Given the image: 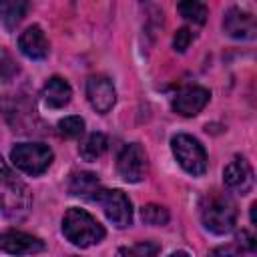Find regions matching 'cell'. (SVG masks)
Listing matches in <instances>:
<instances>
[{
	"label": "cell",
	"mask_w": 257,
	"mask_h": 257,
	"mask_svg": "<svg viewBox=\"0 0 257 257\" xmlns=\"http://www.w3.org/2000/svg\"><path fill=\"white\" fill-rule=\"evenodd\" d=\"M56 131H58V135L64 137V139H76V137H80V135L84 133V120H82L80 116H76V114L64 116L62 120H58Z\"/></svg>",
	"instance_id": "cell-20"
},
{
	"label": "cell",
	"mask_w": 257,
	"mask_h": 257,
	"mask_svg": "<svg viewBox=\"0 0 257 257\" xmlns=\"http://www.w3.org/2000/svg\"><path fill=\"white\" fill-rule=\"evenodd\" d=\"M32 209V193L0 157V211L8 221L20 223Z\"/></svg>",
	"instance_id": "cell-1"
},
{
	"label": "cell",
	"mask_w": 257,
	"mask_h": 257,
	"mask_svg": "<svg viewBox=\"0 0 257 257\" xmlns=\"http://www.w3.org/2000/svg\"><path fill=\"white\" fill-rule=\"evenodd\" d=\"M96 205L102 207L106 219L116 229H126L133 223V205L131 199L120 189H98L92 199Z\"/></svg>",
	"instance_id": "cell-6"
},
{
	"label": "cell",
	"mask_w": 257,
	"mask_h": 257,
	"mask_svg": "<svg viewBox=\"0 0 257 257\" xmlns=\"http://www.w3.org/2000/svg\"><path fill=\"white\" fill-rule=\"evenodd\" d=\"M86 98L96 112L100 114L110 112L116 102V90L112 80L104 74H92L86 80Z\"/></svg>",
	"instance_id": "cell-9"
},
{
	"label": "cell",
	"mask_w": 257,
	"mask_h": 257,
	"mask_svg": "<svg viewBox=\"0 0 257 257\" xmlns=\"http://www.w3.org/2000/svg\"><path fill=\"white\" fill-rule=\"evenodd\" d=\"M28 4L20 2V0H8V2H0V18L4 22V26L8 30H12L26 14Z\"/></svg>",
	"instance_id": "cell-17"
},
{
	"label": "cell",
	"mask_w": 257,
	"mask_h": 257,
	"mask_svg": "<svg viewBox=\"0 0 257 257\" xmlns=\"http://www.w3.org/2000/svg\"><path fill=\"white\" fill-rule=\"evenodd\" d=\"M118 175L126 183H141L149 175V159L141 143H128L120 149L116 157Z\"/></svg>",
	"instance_id": "cell-7"
},
{
	"label": "cell",
	"mask_w": 257,
	"mask_h": 257,
	"mask_svg": "<svg viewBox=\"0 0 257 257\" xmlns=\"http://www.w3.org/2000/svg\"><path fill=\"white\" fill-rule=\"evenodd\" d=\"M193 40H195L193 30H191L189 26H183V28H179V30L175 32V36H173V48H175L177 52H185V50L191 46Z\"/></svg>",
	"instance_id": "cell-23"
},
{
	"label": "cell",
	"mask_w": 257,
	"mask_h": 257,
	"mask_svg": "<svg viewBox=\"0 0 257 257\" xmlns=\"http://www.w3.org/2000/svg\"><path fill=\"white\" fill-rule=\"evenodd\" d=\"M52 159H54V153L44 143H18L10 151L12 165L30 177H38L44 171H48V167L52 165Z\"/></svg>",
	"instance_id": "cell-5"
},
{
	"label": "cell",
	"mask_w": 257,
	"mask_h": 257,
	"mask_svg": "<svg viewBox=\"0 0 257 257\" xmlns=\"http://www.w3.org/2000/svg\"><path fill=\"white\" fill-rule=\"evenodd\" d=\"M169 257H191L189 253H185V251H175V253H171Z\"/></svg>",
	"instance_id": "cell-24"
},
{
	"label": "cell",
	"mask_w": 257,
	"mask_h": 257,
	"mask_svg": "<svg viewBox=\"0 0 257 257\" xmlns=\"http://www.w3.org/2000/svg\"><path fill=\"white\" fill-rule=\"evenodd\" d=\"M159 253V245L153 241H143L135 247H122L118 249L116 257H157Z\"/></svg>",
	"instance_id": "cell-21"
},
{
	"label": "cell",
	"mask_w": 257,
	"mask_h": 257,
	"mask_svg": "<svg viewBox=\"0 0 257 257\" xmlns=\"http://www.w3.org/2000/svg\"><path fill=\"white\" fill-rule=\"evenodd\" d=\"M201 223L215 235H227L237 225V205L227 193L211 191L201 201Z\"/></svg>",
	"instance_id": "cell-2"
},
{
	"label": "cell",
	"mask_w": 257,
	"mask_h": 257,
	"mask_svg": "<svg viewBox=\"0 0 257 257\" xmlns=\"http://www.w3.org/2000/svg\"><path fill=\"white\" fill-rule=\"evenodd\" d=\"M177 10H179V14L185 18V20H189V22H193V24H205V20H207V16H209V8L203 4V2H195V0H189V2H179L177 4Z\"/></svg>",
	"instance_id": "cell-18"
},
{
	"label": "cell",
	"mask_w": 257,
	"mask_h": 257,
	"mask_svg": "<svg viewBox=\"0 0 257 257\" xmlns=\"http://www.w3.org/2000/svg\"><path fill=\"white\" fill-rule=\"evenodd\" d=\"M171 151L185 173H189L193 177L205 175L209 159H207V151L199 143V139H195L193 135H187V133H177L171 139Z\"/></svg>",
	"instance_id": "cell-4"
},
{
	"label": "cell",
	"mask_w": 257,
	"mask_h": 257,
	"mask_svg": "<svg viewBox=\"0 0 257 257\" xmlns=\"http://www.w3.org/2000/svg\"><path fill=\"white\" fill-rule=\"evenodd\" d=\"M255 253H249V251H243L237 243L235 245H221V247H215L209 251L207 257H253Z\"/></svg>",
	"instance_id": "cell-22"
},
{
	"label": "cell",
	"mask_w": 257,
	"mask_h": 257,
	"mask_svg": "<svg viewBox=\"0 0 257 257\" xmlns=\"http://www.w3.org/2000/svg\"><path fill=\"white\" fill-rule=\"evenodd\" d=\"M223 181H225V187L229 191L239 193V195H247L255 187L253 167L249 165V161L245 157H235L223 169Z\"/></svg>",
	"instance_id": "cell-10"
},
{
	"label": "cell",
	"mask_w": 257,
	"mask_h": 257,
	"mask_svg": "<svg viewBox=\"0 0 257 257\" xmlns=\"http://www.w3.org/2000/svg\"><path fill=\"white\" fill-rule=\"evenodd\" d=\"M44 251V241L16 229H8L0 233V253L12 255V257H22V255H36Z\"/></svg>",
	"instance_id": "cell-8"
},
{
	"label": "cell",
	"mask_w": 257,
	"mask_h": 257,
	"mask_svg": "<svg viewBox=\"0 0 257 257\" xmlns=\"http://www.w3.org/2000/svg\"><path fill=\"white\" fill-rule=\"evenodd\" d=\"M40 96L48 108H64L72 98V88L62 76H50L42 86Z\"/></svg>",
	"instance_id": "cell-14"
},
{
	"label": "cell",
	"mask_w": 257,
	"mask_h": 257,
	"mask_svg": "<svg viewBox=\"0 0 257 257\" xmlns=\"http://www.w3.org/2000/svg\"><path fill=\"white\" fill-rule=\"evenodd\" d=\"M62 235L74 247L86 249V247L98 245L104 239L106 231L88 211L70 207L62 217Z\"/></svg>",
	"instance_id": "cell-3"
},
{
	"label": "cell",
	"mask_w": 257,
	"mask_h": 257,
	"mask_svg": "<svg viewBox=\"0 0 257 257\" xmlns=\"http://www.w3.org/2000/svg\"><path fill=\"white\" fill-rule=\"evenodd\" d=\"M18 50L30 60H44L48 56V50H50V44H48L44 30L38 24H32L24 32H20Z\"/></svg>",
	"instance_id": "cell-13"
},
{
	"label": "cell",
	"mask_w": 257,
	"mask_h": 257,
	"mask_svg": "<svg viewBox=\"0 0 257 257\" xmlns=\"http://www.w3.org/2000/svg\"><path fill=\"white\" fill-rule=\"evenodd\" d=\"M223 30L237 40H253L255 32H257V22L255 16L251 12H247L245 8L233 6L227 10L225 18H223Z\"/></svg>",
	"instance_id": "cell-12"
},
{
	"label": "cell",
	"mask_w": 257,
	"mask_h": 257,
	"mask_svg": "<svg viewBox=\"0 0 257 257\" xmlns=\"http://www.w3.org/2000/svg\"><path fill=\"white\" fill-rule=\"evenodd\" d=\"M100 189V181L94 173L90 171H80V173H72L70 181H68V193L74 197H86L92 199V195Z\"/></svg>",
	"instance_id": "cell-15"
},
{
	"label": "cell",
	"mask_w": 257,
	"mask_h": 257,
	"mask_svg": "<svg viewBox=\"0 0 257 257\" xmlns=\"http://www.w3.org/2000/svg\"><path fill=\"white\" fill-rule=\"evenodd\" d=\"M141 219H143V223H147V225L163 227V225L169 223L171 215H169V211H167L163 205L149 203V205H145V207L141 209Z\"/></svg>",
	"instance_id": "cell-19"
},
{
	"label": "cell",
	"mask_w": 257,
	"mask_h": 257,
	"mask_svg": "<svg viewBox=\"0 0 257 257\" xmlns=\"http://www.w3.org/2000/svg\"><path fill=\"white\" fill-rule=\"evenodd\" d=\"M108 147V139L104 133H90L78 147V153L84 161H96L98 157H102V153Z\"/></svg>",
	"instance_id": "cell-16"
},
{
	"label": "cell",
	"mask_w": 257,
	"mask_h": 257,
	"mask_svg": "<svg viewBox=\"0 0 257 257\" xmlns=\"http://www.w3.org/2000/svg\"><path fill=\"white\" fill-rule=\"evenodd\" d=\"M211 92L205 86H185L173 96V110L181 116H197L209 104Z\"/></svg>",
	"instance_id": "cell-11"
}]
</instances>
